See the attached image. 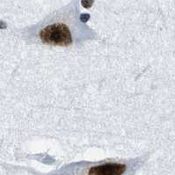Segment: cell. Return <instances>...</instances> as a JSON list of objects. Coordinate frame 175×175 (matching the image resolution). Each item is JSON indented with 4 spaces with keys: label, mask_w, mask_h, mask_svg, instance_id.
Listing matches in <instances>:
<instances>
[{
    "label": "cell",
    "mask_w": 175,
    "mask_h": 175,
    "mask_svg": "<svg viewBox=\"0 0 175 175\" xmlns=\"http://www.w3.org/2000/svg\"><path fill=\"white\" fill-rule=\"evenodd\" d=\"M81 4H82L83 7L85 8H90L92 7L93 4V0H81Z\"/></svg>",
    "instance_id": "3957f363"
},
{
    "label": "cell",
    "mask_w": 175,
    "mask_h": 175,
    "mask_svg": "<svg viewBox=\"0 0 175 175\" xmlns=\"http://www.w3.org/2000/svg\"><path fill=\"white\" fill-rule=\"evenodd\" d=\"M89 19H90V15L89 14H82L81 16H80V20L84 23H85V22H87L89 20Z\"/></svg>",
    "instance_id": "277c9868"
},
{
    "label": "cell",
    "mask_w": 175,
    "mask_h": 175,
    "mask_svg": "<svg viewBox=\"0 0 175 175\" xmlns=\"http://www.w3.org/2000/svg\"><path fill=\"white\" fill-rule=\"evenodd\" d=\"M6 28H7V26H6V23L3 21H0V29H5Z\"/></svg>",
    "instance_id": "5b68a950"
},
{
    "label": "cell",
    "mask_w": 175,
    "mask_h": 175,
    "mask_svg": "<svg viewBox=\"0 0 175 175\" xmlns=\"http://www.w3.org/2000/svg\"><path fill=\"white\" fill-rule=\"evenodd\" d=\"M126 168V165L123 164L107 163L92 167L88 175H122Z\"/></svg>",
    "instance_id": "7a4b0ae2"
},
{
    "label": "cell",
    "mask_w": 175,
    "mask_h": 175,
    "mask_svg": "<svg viewBox=\"0 0 175 175\" xmlns=\"http://www.w3.org/2000/svg\"><path fill=\"white\" fill-rule=\"evenodd\" d=\"M40 38L43 43L69 46L72 43L71 33L64 24H53L43 28L40 32Z\"/></svg>",
    "instance_id": "6da1fadb"
}]
</instances>
